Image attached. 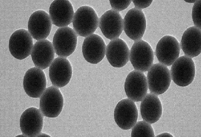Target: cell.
Wrapping results in <instances>:
<instances>
[{
	"label": "cell",
	"mask_w": 201,
	"mask_h": 137,
	"mask_svg": "<svg viewBox=\"0 0 201 137\" xmlns=\"http://www.w3.org/2000/svg\"><path fill=\"white\" fill-rule=\"evenodd\" d=\"M130 61L134 69L142 72L148 71L153 64L154 54L150 45L140 39L133 44L129 54Z\"/></svg>",
	"instance_id": "3957f363"
},
{
	"label": "cell",
	"mask_w": 201,
	"mask_h": 137,
	"mask_svg": "<svg viewBox=\"0 0 201 137\" xmlns=\"http://www.w3.org/2000/svg\"><path fill=\"white\" fill-rule=\"evenodd\" d=\"M33 46L32 37L28 31L20 29L14 32L10 37L9 48L11 55L22 60L31 54Z\"/></svg>",
	"instance_id": "ba28073f"
},
{
	"label": "cell",
	"mask_w": 201,
	"mask_h": 137,
	"mask_svg": "<svg viewBox=\"0 0 201 137\" xmlns=\"http://www.w3.org/2000/svg\"><path fill=\"white\" fill-rule=\"evenodd\" d=\"M201 29L194 26L187 28L183 33L180 42L182 50L185 56L191 58L201 52Z\"/></svg>",
	"instance_id": "44dd1931"
},
{
	"label": "cell",
	"mask_w": 201,
	"mask_h": 137,
	"mask_svg": "<svg viewBox=\"0 0 201 137\" xmlns=\"http://www.w3.org/2000/svg\"><path fill=\"white\" fill-rule=\"evenodd\" d=\"M72 74L71 64L66 58L58 57L49 66V75L53 85L58 88L63 87L70 81Z\"/></svg>",
	"instance_id": "9a60e30c"
},
{
	"label": "cell",
	"mask_w": 201,
	"mask_h": 137,
	"mask_svg": "<svg viewBox=\"0 0 201 137\" xmlns=\"http://www.w3.org/2000/svg\"><path fill=\"white\" fill-rule=\"evenodd\" d=\"M131 0H110L112 9L118 12L126 8L130 5Z\"/></svg>",
	"instance_id": "d4e9b609"
},
{
	"label": "cell",
	"mask_w": 201,
	"mask_h": 137,
	"mask_svg": "<svg viewBox=\"0 0 201 137\" xmlns=\"http://www.w3.org/2000/svg\"><path fill=\"white\" fill-rule=\"evenodd\" d=\"M106 45L99 35L92 34L84 39L82 47L83 56L85 60L92 64H97L104 58Z\"/></svg>",
	"instance_id": "e0dca14e"
},
{
	"label": "cell",
	"mask_w": 201,
	"mask_h": 137,
	"mask_svg": "<svg viewBox=\"0 0 201 137\" xmlns=\"http://www.w3.org/2000/svg\"><path fill=\"white\" fill-rule=\"evenodd\" d=\"M99 24L103 35L111 40L118 38L123 29V20L119 12L112 9L102 16Z\"/></svg>",
	"instance_id": "2e32d148"
},
{
	"label": "cell",
	"mask_w": 201,
	"mask_h": 137,
	"mask_svg": "<svg viewBox=\"0 0 201 137\" xmlns=\"http://www.w3.org/2000/svg\"><path fill=\"white\" fill-rule=\"evenodd\" d=\"M52 22L49 15L43 10L33 13L28 22V31L34 39L40 40L46 39L49 35Z\"/></svg>",
	"instance_id": "4fadbf2b"
},
{
	"label": "cell",
	"mask_w": 201,
	"mask_h": 137,
	"mask_svg": "<svg viewBox=\"0 0 201 137\" xmlns=\"http://www.w3.org/2000/svg\"><path fill=\"white\" fill-rule=\"evenodd\" d=\"M64 105L63 96L58 88L51 86L47 88L40 98L39 109L43 115L54 118L62 111Z\"/></svg>",
	"instance_id": "8992f818"
},
{
	"label": "cell",
	"mask_w": 201,
	"mask_h": 137,
	"mask_svg": "<svg viewBox=\"0 0 201 137\" xmlns=\"http://www.w3.org/2000/svg\"><path fill=\"white\" fill-rule=\"evenodd\" d=\"M77 42V35L73 29L66 26L56 31L53 40L55 52L59 57L66 58L74 51Z\"/></svg>",
	"instance_id": "277c9868"
},
{
	"label": "cell",
	"mask_w": 201,
	"mask_h": 137,
	"mask_svg": "<svg viewBox=\"0 0 201 137\" xmlns=\"http://www.w3.org/2000/svg\"><path fill=\"white\" fill-rule=\"evenodd\" d=\"M55 52L53 44L48 40L37 41L33 45L31 53L35 66L42 70L48 67L54 60Z\"/></svg>",
	"instance_id": "d6986e66"
},
{
	"label": "cell",
	"mask_w": 201,
	"mask_h": 137,
	"mask_svg": "<svg viewBox=\"0 0 201 137\" xmlns=\"http://www.w3.org/2000/svg\"><path fill=\"white\" fill-rule=\"evenodd\" d=\"M170 73L171 78L177 85L187 86L193 81L195 74V67L192 58L185 55L178 58L173 64Z\"/></svg>",
	"instance_id": "5b68a950"
},
{
	"label": "cell",
	"mask_w": 201,
	"mask_h": 137,
	"mask_svg": "<svg viewBox=\"0 0 201 137\" xmlns=\"http://www.w3.org/2000/svg\"><path fill=\"white\" fill-rule=\"evenodd\" d=\"M131 137H155L153 128L150 123L143 120L139 121L133 126Z\"/></svg>",
	"instance_id": "603a6c76"
},
{
	"label": "cell",
	"mask_w": 201,
	"mask_h": 137,
	"mask_svg": "<svg viewBox=\"0 0 201 137\" xmlns=\"http://www.w3.org/2000/svg\"><path fill=\"white\" fill-rule=\"evenodd\" d=\"M43 116L40 109L31 107L21 115L20 121V128L25 137H38L41 133Z\"/></svg>",
	"instance_id": "7c38bea8"
},
{
	"label": "cell",
	"mask_w": 201,
	"mask_h": 137,
	"mask_svg": "<svg viewBox=\"0 0 201 137\" xmlns=\"http://www.w3.org/2000/svg\"><path fill=\"white\" fill-rule=\"evenodd\" d=\"M72 22L74 30L77 35L87 37L95 31L99 20L93 8L84 5L78 9L74 13Z\"/></svg>",
	"instance_id": "6da1fadb"
},
{
	"label": "cell",
	"mask_w": 201,
	"mask_h": 137,
	"mask_svg": "<svg viewBox=\"0 0 201 137\" xmlns=\"http://www.w3.org/2000/svg\"><path fill=\"white\" fill-rule=\"evenodd\" d=\"M46 84L44 72L36 67L28 69L24 76L23 88L27 94L31 97H40L46 89Z\"/></svg>",
	"instance_id": "5bb4252c"
},
{
	"label": "cell",
	"mask_w": 201,
	"mask_h": 137,
	"mask_svg": "<svg viewBox=\"0 0 201 137\" xmlns=\"http://www.w3.org/2000/svg\"><path fill=\"white\" fill-rule=\"evenodd\" d=\"M180 45L174 37L165 35L158 42L155 53L160 63L166 66L172 65L179 57Z\"/></svg>",
	"instance_id": "8fae6325"
},
{
	"label": "cell",
	"mask_w": 201,
	"mask_h": 137,
	"mask_svg": "<svg viewBox=\"0 0 201 137\" xmlns=\"http://www.w3.org/2000/svg\"><path fill=\"white\" fill-rule=\"evenodd\" d=\"M52 23L59 27L68 26L72 21L74 13L72 6L67 0H55L49 7Z\"/></svg>",
	"instance_id": "ac0fdd59"
},
{
	"label": "cell",
	"mask_w": 201,
	"mask_h": 137,
	"mask_svg": "<svg viewBox=\"0 0 201 137\" xmlns=\"http://www.w3.org/2000/svg\"><path fill=\"white\" fill-rule=\"evenodd\" d=\"M123 29L127 36L132 40L141 39L146 28V20L141 9L135 7L128 11L123 20Z\"/></svg>",
	"instance_id": "52a82bcc"
},
{
	"label": "cell",
	"mask_w": 201,
	"mask_h": 137,
	"mask_svg": "<svg viewBox=\"0 0 201 137\" xmlns=\"http://www.w3.org/2000/svg\"><path fill=\"white\" fill-rule=\"evenodd\" d=\"M201 0H196L192 8V16L195 26L201 29Z\"/></svg>",
	"instance_id": "cb8c5ba5"
},
{
	"label": "cell",
	"mask_w": 201,
	"mask_h": 137,
	"mask_svg": "<svg viewBox=\"0 0 201 137\" xmlns=\"http://www.w3.org/2000/svg\"><path fill=\"white\" fill-rule=\"evenodd\" d=\"M157 137H173L170 134L168 133H162L158 135Z\"/></svg>",
	"instance_id": "4316f807"
},
{
	"label": "cell",
	"mask_w": 201,
	"mask_h": 137,
	"mask_svg": "<svg viewBox=\"0 0 201 137\" xmlns=\"http://www.w3.org/2000/svg\"><path fill=\"white\" fill-rule=\"evenodd\" d=\"M135 7L139 9H144L149 6L152 0H133Z\"/></svg>",
	"instance_id": "484cf974"
},
{
	"label": "cell",
	"mask_w": 201,
	"mask_h": 137,
	"mask_svg": "<svg viewBox=\"0 0 201 137\" xmlns=\"http://www.w3.org/2000/svg\"><path fill=\"white\" fill-rule=\"evenodd\" d=\"M141 101L140 113L143 120L150 124L158 121L162 115V107L157 96L148 94Z\"/></svg>",
	"instance_id": "7402d4cb"
},
{
	"label": "cell",
	"mask_w": 201,
	"mask_h": 137,
	"mask_svg": "<svg viewBox=\"0 0 201 137\" xmlns=\"http://www.w3.org/2000/svg\"><path fill=\"white\" fill-rule=\"evenodd\" d=\"M148 88L147 78L142 72L133 70L127 76L124 89L130 100L133 102L141 101L147 94Z\"/></svg>",
	"instance_id": "30bf717a"
},
{
	"label": "cell",
	"mask_w": 201,
	"mask_h": 137,
	"mask_svg": "<svg viewBox=\"0 0 201 137\" xmlns=\"http://www.w3.org/2000/svg\"><path fill=\"white\" fill-rule=\"evenodd\" d=\"M147 79L151 93L158 96L168 89L171 80L170 72L166 66L155 63L148 70Z\"/></svg>",
	"instance_id": "7a4b0ae2"
},
{
	"label": "cell",
	"mask_w": 201,
	"mask_h": 137,
	"mask_svg": "<svg viewBox=\"0 0 201 137\" xmlns=\"http://www.w3.org/2000/svg\"><path fill=\"white\" fill-rule=\"evenodd\" d=\"M129 54L127 44L119 38L112 40L106 47V58L110 64L115 67L125 65L129 60Z\"/></svg>",
	"instance_id": "ffe728a7"
},
{
	"label": "cell",
	"mask_w": 201,
	"mask_h": 137,
	"mask_svg": "<svg viewBox=\"0 0 201 137\" xmlns=\"http://www.w3.org/2000/svg\"><path fill=\"white\" fill-rule=\"evenodd\" d=\"M138 111L133 101L124 99L117 104L114 111L115 122L118 126L124 130L131 128L136 123Z\"/></svg>",
	"instance_id": "9c48e42d"
},
{
	"label": "cell",
	"mask_w": 201,
	"mask_h": 137,
	"mask_svg": "<svg viewBox=\"0 0 201 137\" xmlns=\"http://www.w3.org/2000/svg\"><path fill=\"white\" fill-rule=\"evenodd\" d=\"M46 135H47L44 133H41L39 134L38 137L46 136Z\"/></svg>",
	"instance_id": "83f0119b"
}]
</instances>
